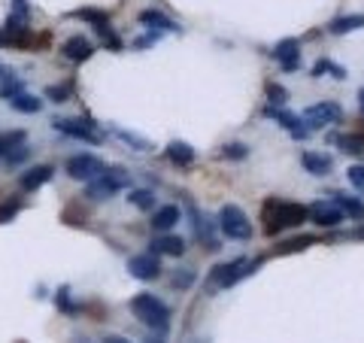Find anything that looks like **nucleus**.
Segmentation results:
<instances>
[{
	"label": "nucleus",
	"instance_id": "nucleus-1",
	"mask_svg": "<svg viewBox=\"0 0 364 343\" xmlns=\"http://www.w3.org/2000/svg\"><path fill=\"white\" fill-rule=\"evenodd\" d=\"M131 313L140 319L143 325H149V328H167L170 325V307L164 304V301H158L155 295H149V292H140V295H134L131 298Z\"/></svg>",
	"mask_w": 364,
	"mask_h": 343
},
{
	"label": "nucleus",
	"instance_id": "nucleus-2",
	"mask_svg": "<svg viewBox=\"0 0 364 343\" xmlns=\"http://www.w3.org/2000/svg\"><path fill=\"white\" fill-rule=\"evenodd\" d=\"M306 219V207H301V204H289V201H270L264 207V231L267 234H277V228H298L304 225Z\"/></svg>",
	"mask_w": 364,
	"mask_h": 343
},
{
	"label": "nucleus",
	"instance_id": "nucleus-3",
	"mask_svg": "<svg viewBox=\"0 0 364 343\" xmlns=\"http://www.w3.org/2000/svg\"><path fill=\"white\" fill-rule=\"evenodd\" d=\"M124 186H131V176H128V170H122V167H109V170H104L97 179H91L88 182V189H85V198H91V201H107V198H112L119 189H124Z\"/></svg>",
	"mask_w": 364,
	"mask_h": 343
},
{
	"label": "nucleus",
	"instance_id": "nucleus-4",
	"mask_svg": "<svg viewBox=\"0 0 364 343\" xmlns=\"http://www.w3.org/2000/svg\"><path fill=\"white\" fill-rule=\"evenodd\" d=\"M219 228H222V234L231 237V240H249V237H252V222H249L246 213L240 207H234V204H225V207H222Z\"/></svg>",
	"mask_w": 364,
	"mask_h": 343
},
{
	"label": "nucleus",
	"instance_id": "nucleus-5",
	"mask_svg": "<svg viewBox=\"0 0 364 343\" xmlns=\"http://www.w3.org/2000/svg\"><path fill=\"white\" fill-rule=\"evenodd\" d=\"M258 268V261H249V258H234V261H228V265H219V268H213L210 273V280L215 285H222V289H231L234 283H240L243 277H249Z\"/></svg>",
	"mask_w": 364,
	"mask_h": 343
},
{
	"label": "nucleus",
	"instance_id": "nucleus-6",
	"mask_svg": "<svg viewBox=\"0 0 364 343\" xmlns=\"http://www.w3.org/2000/svg\"><path fill=\"white\" fill-rule=\"evenodd\" d=\"M64 170H67V176L70 179H79V182H91V179H97L100 174H104V162H100L97 155H88V152H82V155H73V158H67V164H64Z\"/></svg>",
	"mask_w": 364,
	"mask_h": 343
},
{
	"label": "nucleus",
	"instance_id": "nucleus-7",
	"mask_svg": "<svg viewBox=\"0 0 364 343\" xmlns=\"http://www.w3.org/2000/svg\"><path fill=\"white\" fill-rule=\"evenodd\" d=\"M52 128L67 134V137H73V140H85V143H100L104 140V134L95 131V125H88L82 119H52Z\"/></svg>",
	"mask_w": 364,
	"mask_h": 343
},
{
	"label": "nucleus",
	"instance_id": "nucleus-8",
	"mask_svg": "<svg viewBox=\"0 0 364 343\" xmlns=\"http://www.w3.org/2000/svg\"><path fill=\"white\" fill-rule=\"evenodd\" d=\"M128 270H131L134 280H143V283L158 280V273H161V255H155V253L134 255V258L128 261Z\"/></svg>",
	"mask_w": 364,
	"mask_h": 343
},
{
	"label": "nucleus",
	"instance_id": "nucleus-9",
	"mask_svg": "<svg viewBox=\"0 0 364 343\" xmlns=\"http://www.w3.org/2000/svg\"><path fill=\"white\" fill-rule=\"evenodd\" d=\"M306 216H310L318 228H337L343 222V210H340L337 204H328V201H316L313 207L306 210Z\"/></svg>",
	"mask_w": 364,
	"mask_h": 343
},
{
	"label": "nucleus",
	"instance_id": "nucleus-10",
	"mask_svg": "<svg viewBox=\"0 0 364 343\" xmlns=\"http://www.w3.org/2000/svg\"><path fill=\"white\" fill-rule=\"evenodd\" d=\"M343 119V110H340L337 104H316V107H306L304 110V122H310L313 128H322V125H334Z\"/></svg>",
	"mask_w": 364,
	"mask_h": 343
},
{
	"label": "nucleus",
	"instance_id": "nucleus-11",
	"mask_svg": "<svg viewBox=\"0 0 364 343\" xmlns=\"http://www.w3.org/2000/svg\"><path fill=\"white\" fill-rule=\"evenodd\" d=\"M61 55L67 61H73V64H82V61H88L91 55H95V43L85 40V37H70V40H64Z\"/></svg>",
	"mask_w": 364,
	"mask_h": 343
},
{
	"label": "nucleus",
	"instance_id": "nucleus-12",
	"mask_svg": "<svg viewBox=\"0 0 364 343\" xmlns=\"http://www.w3.org/2000/svg\"><path fill=\"white\" fill-rule=\"evenodd\" d=\"M52 174H55V167H49V164H37V167H28L25 174L18 176V186L25 189V191H37L40 186H46V182L52 179Z\"/></svg>",
	"mask_w": 364,
	"mask_h": 343
},
{
	"label": "nucleus",
	"instance_id": "nucleus-13",
	"mask_svg": "<svg viewBox=\"0 0 364 343\" xmlns=\"http://www.w3.org/2000/svg\"><path fill=\"white\" fill-rule=\"evenodd\" d=\"M152 253L155 255H173V258H179L182 253H186V240L173 237V234H158L152 240Z\"/></svg>",
	"mask_w": 364,
	"mask_h": 343
},
{
	"label": "nucleus",
	"instance_id": "nucleus-14",
	"mask_svg": "<svg viewBox=\"0 0 364 343\" xmlns=\"http://www.w3.org/2000/svg\"><path fill=\"white\" fill-rule=\"evenodd\" d=\"M298 49H301L298 40H282L277 49H273V58L286 67V70H294V67H298Z\"/></svg>",
	"mask_w": 364,
	"mask_h": 343
},
{
	"label": "nucleus",
	"instance_id": "nucleus-15",
	"mask_svg": "<svg viewBox=\"0 0 364 343\" xmlns=\"http://www.w3.org/2000/svg\"><path fill=\"white\" fill-rule=\"evenodd\" d=\"M301 164L306 167V174H313V176H328V174H331V158L318 155V152H304Z\"/></svg>",
	"mask_w": 364,
	"mask_h": 343
},
{
	"label": "nucleus",
	"instance_id": "nucleus-16",
	"mask_svg": "<svg viewBox=\"0 0 364 343\" xmlns=\"http://www.w3.org/2000/svg\"><path fill=\"white\" fill-rule=\"evenodd\" d=\"M267 116H270V119H277V122L282 125V128H289L294 140H301V137H306V131L301 128V119H298V116H291V112L277 110V107H267Z\"/></svg>",
	"mask_w": 364,
	"mask_h": 343
},
{
	"label": "nucleus",
	"instance_id": "nucleus-17",
	"mask_svg": "<svg viewBox=\"0 0 364 343\" xmlns=\"http://www.w3.org/2000/svg\"><path fill=\"white\" fill-rule=\"evenodd\" d=\"M9 107H13L16 112H28V116H33V112L43 110V100L33 97V95H28V91H18V95L9 97Z\"/></svg>",
	"mask_w": 364,
	"mask_h": 343
},
{
	"label": "nucleus",
	"instance_id": "nucleus-18",
	"mask_svg": "<svg viewBox=\"0 0 364 343\" xmlns=\"http://www.w3.org/2000/svg\"><path fill=\"white\" fill-rule=\"evenodd\" d=\"M176 222H179V207H173V204H167V207H161L152 216V228H155V231H170Z\"/></svg>",
	"mask_w": 364,
	"mask_h": 343
},
{
	"label": "nucleus",
	"instance_id": "nucleus-19",
	"mask_svg": "<svg viewBox=\"0 0 364 343\" xmlns=\"http://www.w3.org/2000/svg\"><path fill=\"white\" fill-rule=\"evenodd\" d=\"M140 21H143V25H152L155 31L158 28H161V31H179V25H176V21L173 19H167L164 13H158V9H143V13H140Z\"/></svg>",
	"mask_w": 364,
	"mask_h": 343
},
{
	"label": "nucleus",
	"instance_id": "nucleus-20",
	"mask_svg": "<svg viewBox=\"0 0 364 343\" xmlns=\"http://www.w3.org/2000/svg\"><path fill=\"white\" fill-rule=\"evenodd\" d=\"M167 158L173 162L176 167H182V164H191L195 162V149H191L188 143H182V140H173L167 146Z\"/></svg>",
	"mask_w": 364,
	"mask_h": 343
},
{
	"label": "nucleus",
	"instance_id": "nucleus-21",
	"mask_svg": "<svg viewBox=\"0 0 364 343\" xmlns=\"http://www.w3.org/2000/svg\"><path fill=\"white\" fill-rule=\"evenodd\" d=\"M364 28V16H343V19H334L328 31L331 33H349V31H358Z\"/></svg>",
	"mask_w": 364,
	"mask_h": 343
},
{
	"label": "nucleus",
	"instance_id": "nucleus-22",
	"mask_svg": "<svg viewBox=\"0 0 364 343\" xmlns=\"http://www.w3.org/2000/svg\"><path fill=\"white\" fill-rule=\"evenodd\" d=\"M21 143H25V131H4L0 134V158H6Z\"/></svg>",
	"mask_w": 364,
	"mask_h": 343
},
{
	"label": "nucleus",
	"instance_id": "nucleus-23",
	"mask_svg": "<svg viewBox=\"0 0 364 343\" xmlns=\"http://www.w3.org/2000/svg\"><path fill=\"white\" fill-rule=\"evenodd\" d=\"M337 146L343 149L346 155H364V137L352 134V137H337Z\"/></svg>",
	"mask_w": 364,
	"mask_h": 343
},
{
	"label": "nucleus",
	"instance_id": "nucleus-24",
	"mask_svg": "<svg viewBox=\"0 0 364 343\" xmlns=\"http://www.w3.org/2000/svg\"><path fill=\"white\" fill-rule=\"evenodd\" d=\"M128 201L134 204V207H140V210H149L152 204H155V194H152L149 189H131Z\"/></svg>",
	"mask_w": 364,
	"mask_h": 343
},
{
	"label": "nucleus",
	"instance_id": "nucleus-25",
	"mask_svg": "<svg viewBox=\"0 0 364 343\" xmlns=\"http://www.w3.org/2000/svg\"><path fill=\"white\" fill-rule=\"evenodd\" d=\"M337 198V207H343L346 213H352L355 219H364V204H358L355 198H346V194H334Z\"/></svg>",
	"mask_w": 364,
	"mask_h": 343
},
{
	"label": "nucleus",
	"instance_id": "nucleus-26",
	"mask_svg": "<svg viewBox=\"0 0 364 343\" xmlns=\"http://www.w3.org/2000/svg\"><path fill=\"white\" fill-rule=\"evenodd\" d=\"M18 210H21V201H4V204H0V225L13 222L18 216Z\"/></svg>",
	"mask_w": 364,
	"mask_h": 343
},
{
	"label": "nucleus",
	"instance_id": "nucleus-27",
	"mask_svg": "<svg viewBox=\"0 0 364 343\" xmlns=\"http://www.w3.org/2000/svg\"><path fill=\"white\" fill-rule=\"evenodd\" d=\"M79 19H85V21H91V25H95V28H100V25H107V13H97V9H79V13H76Z\"/></svg>",
	"mask_w": 364,
	"mask_h": 343
},
{
	"label": "nucleus",
	"instance_id": "nucleus-28",
	"mask_svg": "<svg viewBox=\"0 0 364 343\" xmlns=\"http://www.w3.org/2000/svg\"><path fill=\"white\" fill-rule=\"evenodd\" d=\"M119 137L124 143H131V146H136V149L140 152H149L152 149V143L149 140H143V137H136V134H128V131H119Z\"/></svg>",
	"mask_w": 364,
	"mask_h": 343
},
{
	"label": "nucleus",
	"instance_id": "nucleus-29",
	"mask_svg": "<svg viewBox=\"0 0 364 343\" xmlns=\"http://www.w3.org/2000/svg\"><path fill=\"white\" fill-rule=\"evenodd\" d=\"M246 155H249V149L243 143H228L222 149V158H234V162H240V158H246Z\"/></svg>",
	"mask_w": 364,
	"mask_h": 343
},
{
	"label": "nucleus",
	"instance_id": "nucleus-30",
	"mask_svg": "<svg viewBox=\"0 0 364 343\" xmlns=\"http://www.w3.org/2000/svg\"><path fill=\"white\" fill-rule=\"evenodd\" d=\"M28 155H31V149H28L25 143H21V146H16V149H13V152H9V155L4 158V162H6L9 167H16V164H21V162H25Z\"/></svg>",
	"mask_w": 364,
	"mask_h": 343
},
{
	"label": "nucleus",
	"instance_id": "nucleus-31",
	"mask_svg": "<svg viewBox=\"0 0 364 343\" xmlns=\"http://www.w3.org/2000/svg\"><path fill=\"white\" fill-rule=\"evenodd\" d=\"M267 97L273 100V104H279V107H282V104L289 100V91L282 88V85H277V83H270V85H267Z\"/></svg>",
	"mask_w": 364,
	"mask_h": 343
},
{
	"label": "nucleus",
	"instance_id": "nucleus-32",
	"mask_svg": "<svg viewBox=\"0 0 364 343\" xmlns=\"http://www.w3.org/2000/svg\"><path fill=\"white\" fill-rule=\"evenodd\" d=\"M346 176H349V182H352V189H358V191H364V167H361V164H355V167H349V170H346Z\"/></svg>",
	"mask_w": 364,
	"mask_h": 343
},
{
	"label": "nucleus",
	"instance_id": "nucleus-33",
	"mask_svg": "<svg viewBox=\"0 0 364 343\" xmlns=\"http://www.w3.org/2000/svg\"><path fill=\"white\" fill-rule=\"evenodd\" d=\"M67 95H70V88H67V85H49V88H46V97H52L55 104H64Z\"/></svg>",
	"mask_w": 364,
	"mask_h": 343
},
{
	"label": "nucleus",
	"instance_id": "nucleus-34",
	"mask_svg": "<svg viewBox=\"0 0 364 343\" xmlns=\"http://www.w3.org/2000/svg\"><path fill=\"white\" fill-rule=\"evenodd\" d=\"M313 243V237H298V240H291V243L282 246V253H298V249H306Z\"/></svg>",
	"mask_w": 364,
	"mask_h": 343
},
{
	"label": "nucleus",
	"instance_id": "nucleus-35",
	"mask_svg": "<svg viewBox=\"0 0 364 343\" xmlns=\"http://www.w3.org/2000/svg\"><path fill=\"white\" fill-rule=\"evenodd\" d=\"M191 283H195V273H191V270L176 273V277H173V285H176V289H179V285H191Z\"/></svg>",
	"mask_w": 364,
	"mask_h": 343
},
{
	"label": "nucleus",
	"instance_id": "nucleus-36",
	"mask_svg": "<svg viewBox=\"0 0 364 343\" xmlns=\"http://www.w3.org/2000/svg\"><path fill=\"white\" fill-rule=\"evenodd\" d=\"M104 343H131V340H124V337H119V334H112V337H107Z\"/></svg>",
	"mask_w": 364,
	"mask_h": 343
},
{
	"label": "nucleus",
	"instance_id": "nucleus-37",
	"mask_svg": "<svg viewBox=\"0 0 364 343\" xmlns=\"http://www.w3.org/2000/svg\"><path fill=\"white\" fill-rule=\"evenodd\" d=\"M358 97H361V110H364V88L358 91Z\"/></svg>",
	"mask_w": 364,
	"mask_h": 343
},
{
	"label": "nucleus",
	"instance_id": "nucleus-38",
	"mask_svg": "<svg viewBox=\"0 0 364 343\" xmlns=\"http://www.w3.org/2000/svg\"><path fill=\"white\" fill-rule=\"evenodd\" d=\"M149 343H164V340H158V337H152V340H149Z\"/></svg>",
	"mask_w": 364,
	"mask_h": 343
},
{
	"label": "nucleus",
	"instance_id": "nucleus-39",
	"mask_svg": "<svg viewBox=\"0 0 364 343\" xmlns=\"http://www.w3.org/2000/svg\"><path fill=\"white\" fill-rule=\"evenodd\" d=\"M79 343H91V340H79Z\"/></svg>",
	"mask_w": 364,
	"mask_h": 343
},
{
	"label": "nucleus",
	"instance_id": "nucleus-40",
	"mask_svg": "<svg viewBox=\"0 0 364 343\" xmlns=\"http://www.w3.org/2000/svg\"><path fill=\"white\" fill-rule=\"evenodd\" d=\"M18 343H25V340H18Z\"/></svg>",
	"mask_w": 364,
	"mask_h": 343
}]
</instances>
